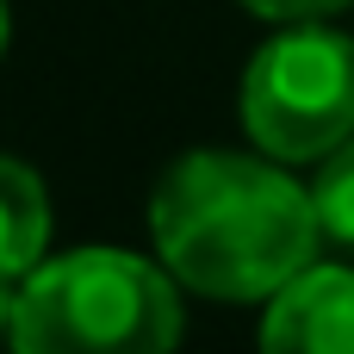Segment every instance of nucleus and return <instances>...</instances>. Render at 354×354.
<instances>
[{"mask_svg": "<svg viewBox=\"0 0 354 354\" xmlns=\"http://www.w3.org/2000/svg\"><path fill=\"white\" fill-rule=\"evenodd\" d=\"M149 236L187 292L224 305H268L324 249L311 187L261 149L174 156L149 193Z\"/></svg>", "mask_w": 354, "mask_h": 354, "instance_id": "1", "label": "nucleus"}, {"mask_svg": "<svg viewBox=\"0 0 354 354\" xmlns=\"http://www.w3.org/2000/svg\"><path fill=\"white\" fill-rule=\"evenodd\" d=\"M180 280L137 249H68L44 255L12 286V354H174L187 311Z\"/></svg>", "mask_w": 354, "mask_h": 354, "instance_id": "2", "label": "nucleus"}, {"mask_svg": "<svg viewBox=\"0 0 354 354\" xmlns=\"http://www.w3.org/2000/svg\"><path fill=\"white\" fill-rule=\"evenodd\" d=\"M243 131L261 156L299 168L354 137V37L330 19L280 25L243 68Z\"/></svg>", "mask_w": 354, "mask_h": 354, "instance_id": "3", "label": "nucleus"}, {"mask_svg": "<svg viewBox=\"0 0 354 354\" xmlns=\"http://www.w3.org/2000/svg\"><path fill=\"white\" fill-rule=\"evenodd\" d=\"M261 354H354V268L311 261L261 317Z\"/></svg>", "mask_w": 354, "mask_h": 354, "instance_id": "4", "label": "nucleus"}, {"mask_svg": "<svg viewBox=\"0 0 354 354\" xmlns=\"http://www.w3.org/2000/svg\"><path fill=\"white\" fill-rule=\"evenodd\" d=\"M50 187L31 162L0 156V280H25L44 255H50Z\"/></svg>", "mask_w": 354, "mask_h": 354, "instance_id": "5", "label": "nucleus"}, {"mask_svg": "<svg viewBox=\"0 0 354 354\" xmlns=\"http://www.w3.org/2000/svg\"><path fill=\"white\" fill-rule=\"evenodd\" d=\"M311 205H317V224L330 243H348L354 249V137L336 143L324 162H317V180H311Z\"/></svg>", "mask_w": 354, "mask_h": 354, "instance_id": "6", "label": "nucleus"}, {"mask_svg": "<svg viewBox=\"0 0 354 354\" xmlns=\"http://www.w3.org/2000/svg\"><path fill=\"white\" fill-rule=\"evenodd\" d=\"M243 6L255 19H268V25H305V19H336L354 0H243Z\"/></svg>", "mask_w": 354, "mask_h": 354, "instance_id": "7", "label": "nucleus"}, {"mask_svg": "<svg viewBox=\"0 0 354 354\" xmlns=\"http://www.w3.org/2000/svg\"><path fill=\"white\" fill-rule=\"evenodd\" d=\"M6 324H12V280H0V342H6Z\"/></svg>", "mask_w": 354, "mask_h": 354, "instance_id": "8", "label": "nucleus"}, {"mask_svg": "<svg viewBox=\"0 0 354 354\" xmlns=\"http://www.w3.org/2000/svg\"><path fill=\"white\" fill-rule=\"evenodd\" d=\"M6 37H12V12H6V0H0V56H6Z\"/></svg>", "mask_w": 354, "mask_h": 354, "instance_id": "9", "label": "nucleus"}]
</instances>
